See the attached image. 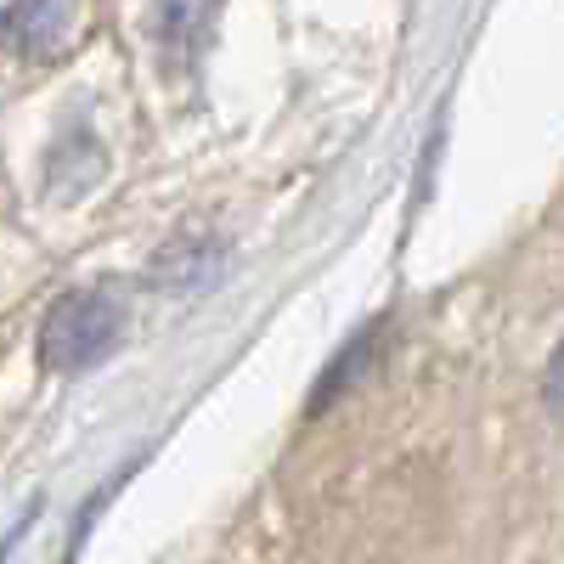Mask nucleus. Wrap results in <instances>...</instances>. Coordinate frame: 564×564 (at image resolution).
Segmentation results:
<instances>
[{
	"label": "nucleus",
	"instance_id": "nucleus-1",
	"mask_svg": "<svg viewBox=\"0 0 564 564\" xmlns=\"http://www.w3.org/2000/svg\"><path fill=\"white\" fill-rule=\"evenodd\" d=\"M124 334V311L108 294H63L40 322V361L52 372H85L97 367Z\"/></svg>",
	"mask_w": 564,
	"mask_h": 564
},
{
	"label": "nucleus",
	"instance_id": "nucleus-2",
	"mask_svg": "<svg viewBox=\"0 0 564 564\" xmlns=\"http://www.w3.org/2000/svg\"><path fill=\"white\" fill-rule=\"evenodd\" d=\"M7 34L18 52L29 57H52L68 40V0H12L7 12Z\"/></svg>",
	"mask_w": 564,
	"mask_h": 564
},
{
	"label": "nucleus",
	"instance_id": "nucleus-3",
	"mask_svg": "<svg viewBox=\"0 0 564 564\" xmlns=\"http://www.w3.org/2000/svg\"><path fill=\"white\" fill-rule=\"evenodd\" d=\"M542 401H547V412L564 423V339H558V350H553V361H547V372H542Z\"/></svg>",
	"mask_w": 564,
	"mask_h": 564
}]
</instances>
